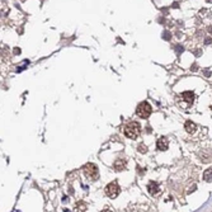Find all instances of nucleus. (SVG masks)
Masks as SVG:
<instances>
[{
  "instance_id": "obj_1",
  "label": "nucleus",
  "mask_w": 212,
  "mask_h": 212,
  "mask_svg": "<svg viewBox=\"0 0 212 212\" xmlns=\"http://www.w3.org/2000/svg\"><path fill=\"white\" fill-rule=\"evenodd\" d=\"M141 132V126L135 121L128 122L127 124H124L123 127V134L127 136L128 138H136Z\"/></svg>"
},
{
  "instance_id": "obj_2",
  "label": "nucleus",
  "mask_w": 212,
  "mask_h": 212,
  "mask_svg": "<svg viewBox=\"0 0 212 212\" xmlns=\"http://www.w3.org/2000/svg\"><path fill=\"white\" fill-rule=\"evenodd\" d=\"M83 172H84V175H85L89 180H97L98 176H99V172H98L97 165L92 164V163H88V164L84 165Z\"/></svg>"
},
{
  "instance_id": "obj_3",
  "label": "nucleus",
  "mask_w": 212,
  "mask_h": 212,
  "mask_svg": "<svg viewBox=\"0 0 212 212\" xmlns=\"http://www.w3.org/2000/svg\"><path fill=\"white\" fill-rule=\"evenodd\" d=\"M151 112H153V108H151V105L147 102L140 103L137 105V109H136V115L141 117V118H147L151 115Z\"/></svg>"
},
{
  "instance_id": "obj_4",
  "label": "nucleus",
  "mask_w": 212,
  "mask_h": 212,
  "mask_svg": "<svg viewBox=\"0 0 212 212\" xmlns=\"http://www.w3.org/2000/svg\"><path fill=\"white\" fill-rule=\"evenodd\" d=\"M119 186L116 183V182H112V183L107 184V187H105V194L108 196L109 198H116L117 196L119 194Z\"/></svg>"
},
{
  "instance_id": "obj_5",
  "label": "nucleus",
  "mask_w": 212,
  "mask_h": 212,
  "mask_svg": "<svg viewBox=\"0 0 212 212\" xmlns=\"http://www.w3.org/2000/svg\"><path fill=\"white\" fill-rule=\"evenodd\" d=\"M156 146H157V149H159L160 151H165V150H168V147H169V141H168L167 137L163 136V137H160L159 140H157Z\"/></svg>"
},
{
  "instance_id": "obj_6",
  "label": "nucleus",
  "mask_w": 212,
  "mask_h": 212,
  "mask_svg": "<svg viewBox=\"0 0 212 212\" xmlns=\"http://www.w3.org/2000/svg\"><path fill=\"white\" fill-rule=\"evenodd\" d=\"M126 165H127V161L124 159H118L115 161V164H113V169L116 170V172H122V170L126 169Z\"/></svg>"
},
{
  "instance_id": "obj_7",
  "label": "nucleus",
  "mask_w": 212,
  "mask_h": 212,
  "mask_svg": "<svg viewBox=\"0 0 212 212\" xmlns=\"http://www.w3.org/2000/svg\"><path fill=\"white\" fill-rule=\"evenodd\" d=\"M147 191L151 196H156L160 193V187H159V184L155 183V182H150V183L147 184Z\"/></svg>"
},
{
  "instance_id": "obj_8",
  "label": "nucleus",
  "mask_w": 212,
  "mask_h": 212,
  "mask_svg": "<svg viewBox=\"0 0 212 212\" xmlns=\"http://www.w3.org/2000/svg\"><path fill=\"white\" fill-rule=\"evenodd\" d=\"M182 97H183V99L186 100L187 103H189V104H192V103L194 102V93H193V92H184V93L182 94Z\"/></svg>"
},
{
  "instance_id": "obj_9",
  "label": "nucleus",
  "mask_w": 212,
  "mask_h": 212,
  "mask_svg": "<svg viewBox=\"0 0 212 212\" xmlns=\"http://www.w3.org/2000/svg\"><path fill=\"white\" fill-rule=\"evenodd\" d=\"M184 128H186V131L188 132V134H193V132H196V130H197V126H196V123H193L192 121H187L186 124H184Z\"/></svg>"
},
{
  "instance_id": "obj_10",
  "label": "nucleus",
  "mask_w": 212,
  "mask_h": 212,
  "mask_svg": "<svg viewBox=\"0 0 212 212\" xmlns=\"http://www.w3.org/2000/svg\"><path fill=\"white\" fill-rule=\"evenodd\" d=\"M203 179H205L206 182H212V168L210 169H207L203 174Z\"/></svg>"
},
{
  "instance_id": "obj_11",
  "label": "nucleus",
  "mask_w": 212,
  "mask_h": 212,
  "mask_svg": "<svg viewBox=\"0 0 212 212\" xmlns=\"http://www.w3.org/2000/svg\"><path fill=\"white\" fill-rule=\"evenodd\" d=\"M75 208H76V211H85L86 206H85V205H84V203H83V202H79V203H78V205H76V207H75Z\"/></svg>"
},
{
  "instance_id": "obj_12",
  "label": "nucleus",
  "mask_w": 212,
  "mask_h": 212,
  "mask_svg": "<svg viewBox=\"0 0 212 212\" xmlns=\"http://www.w3.org/2000/svg\"><path fill=\"white\" fill-rule=\"evenodd\" d=\"M146 151H147V147H146L144 144H141V145H138V153H141V154H145Z\"/></svg>"
},
{
  "instance_id": "obj_13",
  "label": "nucleus",
  "mask_w": 212,
  "mask_h": 212,
  "mask_svg": "<svg viewBox=\"0 0 212 212\" xmlns=\"http://www.w3.org/2000/svg\"><path fill=\"white\" fill-rule=\"evenodd\" d=\"M205 42H206V43H207V45H208V43H211V42H212V41H211V38H207V40H206V41H205Z\"/></svg>"
},
{
  "instance_id": "obj_14",
  "label": "nucleus",
  "mask_w": 212,
  "mask_h": 212,
  "mask_svg": "<svg viewBox=\"0 0 212 212\" xmlns=\"http://www.w3.org/2000/svg\"><path fill=\"white\" fill-rule=\"evenodd\" d=\"M192 70H193V71H194V70H197V65H193V66H192Z\"/></svg>"
},
{
  "instance_id": "obj_15",
  "label": "nucleus",
  "mask_w": 212,
  "mask_h": 212,
  "mask_svg": "<svg viewBox=\"0 0 212 212\" xmlns=\"http://www.w3.org/2000/svg\"><path fill=\"white\" fill-rule=\"evenodd\" d=\"M206 1H207V3H212V0H206Z\"/></svg>"
}]
</instances>
